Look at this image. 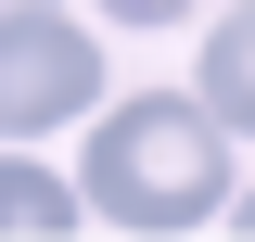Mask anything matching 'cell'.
Wrapping results in <instances>:
<instances>
[{"label": "cell", "instance_id": "1", "mask_svg": "<svg viewBox=\"0 0 255 242\" xmlns=\"http://www.w3.org/2000/svg\"><path fill=\"white\" fill-rule=\"evenodd\" d=\"M90 204L115 230H204L230 204V127L204 102H179V90H140L90 140Z\"/></svg>", "mask_w": 255, "mask_h": 242}, {"label": "cell", "instance_id": "2", "mask_svg": "<svg viewBox=\"0 0 255 242\" xmlns=\"http://www.w3.org/2000/svg\"><path fill=\"white\" fill-rule=\"evenodd\" d=\"M102 102V51L90 26H64V13H26V26H0V140H26V127H64Z\"/></svg>", "mask_w": 255, "mask_h": 242}, {"label": "cell", "instance_id": "3", "mask_svg": "<svg viewBox=\"0 0 255 242\" xmlns=\"http://www.w3.org/2000/svg\"><path fill=\"white\" fill-rule=\"evenodd\" d=\"M204 115L255 140V0H230V26L204 38Z\"/></svg>", "mask_w": 255, "mask_h": 242}, {"label": "cell", "instance_id": "4", "mask_svg": "<svg viewBox=\"0 0 255 242\" xmlns=\"http://www.w3.org/2000/svg\"><path fill=\"white\" fill-rule=\"evenodd\" d=\"M77 217H90V204H77L64 179H38V166H13V153H0V242H13V230H38V242H64Z\"/></svg>", "mask_w": 255, "mask_h": 242}, {"label": "cell", "instance_id": "5", "mask_svg": "<svg viewBox=\"0 0 255 242\" xmlns=\"http://www.w3.org/2000/svg\"><path fill=\"white\" fill-rule=\"evenodd\" d=\"M102 13H128V26H179L191 0H102Z\"/></svg>", "mask_w": 255, "mask_h": 242}, {"label": "cell", "instance_id": "6", "mask_svg": "<svg viewBox=\"0 0 255 242\" xmlns=\"http://www.w3.org/2000/svg\"><path fill=\"white\" fill-rule=\"evenodd\" d=\"M26 13H51V0H0V26H26Z\"/></svg>", "mask_w": 255, "mask_h": 242}, {"label": "cell", "instance_id": "7", "mask_svg": "<svg viewBox=\"0 0 255 242\" xmlns=\"http://www.w3.org/2000/svg\"><path fill=\"white\" fill-rule=\"evenodd\" d=\"M230 230H255V191H230Z\"/></svg>", "mask_w": 255, "mask_h": 242}]
</instances>
